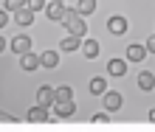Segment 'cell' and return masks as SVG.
Here are the masks:
<instances>
[{
  "instance_id": "6da1fadb",
  "label": "cell",
  "mask_w": 155,
  "mask_h": 132,
  "mask_svg": "<svg viewBox=\"0 0 155 132\" xmlns=\"http://www.w3.org/2000/svg\"><path fill=\"white\" fill-rule=\"evenodd\" d=\"M59 23H65V28L68 34H74V37L79 39H85V34H87V25H85V17H82L76 8H65V14H62V20Z\"/></svg>"
},
{
  "instance_id": "7a4b0ae2",
  "label": "cell",
  "mask_w": 155,
  "mask_h": 132,
  "mask_svg": "<svg viewBox=\"0 0 155 132\" xmlns=\"http://www.w3.org/2000/svg\"><path fill=\"white\" fill-rule=\"evenodd\" d=\"M51 107H54V112H57V118H71V115H74V112H76V104H74V99H65V101H54L51 104Z\"/></svg>"
},
{
  "instance_id": "3957f363",
  "label": "cell",
  "mask_w": 155,
  "mask_h": 132,
  "mask_svg": "<svg viewBox=\"0 0 155 132\" xmlns=\"http://www.w3.org/2000/svg\"><path fill=\"white\" fill-rule=\"evenodd\" d=\"M57 101V90H54V87H48V84H42L40 90H37V104L40 107H48L51 110V104Z\"/></svg>"
},
{
  "instance_id": "277c9868",
  "label": "cell",
  "mask_w": 155,
  "mask_h": 132,
  "mask_svg": "<svg viewBox=\"0 0 155 132\" xmlns=\"http://www.w3.org/2000/svg\"><path fill=\"white\" fill-rule=\"evenodd\" d=\"M102 101H104V110H118L124 104V99H121V93H116V90H104L102 93Z\"/></svg>"
},
{
  "instance_id": "5b68a950",
  "label": "cell",
  "mask_w": 155,
  "mask_h": 132,
  "mask_svg": "<svg viewBox=\"0 0 155 132\" xmlns=\"http://www.w3.org/2000/svg\"><path fill=\"white\" fill-rule=\"evenodd\" d=\"M107 28H110V34H116V37H121V34L130 28V25H127V20L121 14H116V17H110V20H107Z\"/></svg>"
},
{
  "instance_id": "8992f818",
  "label": "cell",
  "mask_w": 155,
  "mask_h": 132,
  "mask_svg": "<svg viewBox=\"0 0 155 132\" xmlns=\"http://www.w3.org/2000/svg\"><path fill=\"white\" fill-rule=\"evenodd\" d=\"M14 23L23 25V28H25V25H31V23H34V11H31L28 6H20V8L14 11Z\"/></svg>"
},
{
  "instance_id": "52a82bcc",
  "label": "cell",
  "mask_w": 155,
  "mask_h": 132,
  "mask_svg": "<svg viewBox=\"0 0 155 132\" xmlns=\"http://www.w3.org/2000/svg\"><path fill=\"white\" fill-rule=\"evenodd\" d=\"M25 118H28L31 124H45V121H51L48 118V107H40V104H37V107H31Z\"/></svg>"
},
{
  "instance_id": "ba28073f",
  "label": "cell",
  "mask_w": 155,
  "mask_h": 132,
  "mask_svg": "<svg viewBox=\"0 0 155 132\" xmlns=\"http://www.w3.org/2000/svg\"><path fill=\"white\" fill-rule=\"evenodd\" d=\"M45 14H48V20L59 23V20H62V14H65V6L57 3V0H51V3H45Z\"/></svg>"
},
{
  "instance_id": "9c48e42d",
  "label": "cell",
  "mask_w": 155,
  "mask_h": 132,
  "mask_svg": "<svg viewBox=\"0 0 155 132\" xmlns=\"http://www.w3.org/2000/svg\"><path fill=\"white\" fill-rule=\"evenodd\" d=\"M12 51H14V54H25V51H31V37H28V34L14 37L12 39Z\"/></svg>"
},
{
  "instance_id": "30bf717a",
  "label": "cell",
  "mask_w": 155,
  "mask_h": 132,
  "mask_svg": "<svg viewBox=\"0 0 155 132\" xmlns=\"http://www.w3.org/2000/svg\"><path fill=\"white\" fill-rule=\"evenodd\" d=\"M20 68H23V70H37V68H40V56L31 54V51L20 54Z\"/></svg>"
},
{
  "instance_id": "8fae6325",
  "label": "cell",
  "mask_w": 155,
  "mask_h": 132,
  "mask_svg": "<svg viewBox=\"0 0 155 132\" xmlns=\"http://www.w3.org/2000/svg\"><path fill=\"white\" fill-rule=\"evenodd\" d=\"M147 54H150V51H147V45H138V42L127 48V59H130V62H141V59L147 56Z\"/></svg>"
},
{
  "instance_id": "7c38bea8",
  "label": "cell",
  "mask_w": 155,
  "mask_h": 132,
  "mask_svg": "<svg viewBox=\"0 0 155 132\" xmlns=\"http://www.w3.org/2000/svg\"><path fill=\"white\" fill-rule=\"evenodd\" d=\"M40 65L42 68H57L59 65V54L57 51H42L40 54Z\"/></svg>"
},
{
  "instance_id": "4fadbf2b",
  "label": "cell",
  "mask_w": 155,
  "mask_h": 132,
  "mask_svg": "<svg viewBox=\"0 0 155 132\" xmlns=\"http://www.w3.org/2000/svg\"><path fill=\"white\" fill-rule=\"evenodd\" d=\"M107 73L110 76H124L127 73V62L124 59H110V62H107Z\"/></svg>"
},
{
  "instance_id": "5bb4252c",
  "label": "cell",
  "mask_w": 155,
  "mask_h": 132,
  "mask_svg": "<svg viewBox=\"0 0 155 132\" xmlns=\"http://www.w3.org/2000/svg\"><path fill=\"white\" fill-rule=\"evenodd\" d=\"M82 54L87 59H96L99 56V42L96 39H82Z\"/></svg>"
},
{
  "instance_id": "9a60e30c",
  "label": "cell",
  "mask_w": 155,
  "mask_h": 132,
  "mask_svg": "<svg viewBox=\"0 0 155 132\" xmlns=\"http://www.w3.org/2000/svg\"><path fill=\"white\" fill-rule=\"evenodd\" d=\"M79 48H82V39L74 37V34H68V37L59 42V51H79Z\"/></svg>"
},
{
  "instance_id": "2e32d148",
  "label": "cell",
  "mask_w": 155,
  "mask_h": 132,
  "mask_svg": "<svg viewBox=\"0 0 155 132\" xmlns=\"http://www.w3.org/2000/svg\"><path fill=\"white\" fill-rule=\"evenodd\" d=\"M138 87H141V90H152V87H155V76L150 73V70H144V73H138Z\"/></svg>"
},
{
  "instance_id": "e0dca14e",
  "label": "cell",
  "mask_w": 155,
  "mask_h": 132,
  "mask_svg": "<svg viewBox=\"0 0 155 132\" xmlns=\"http://www.w3.org/2000/svg\"><path fill=\"white\" fill-rule=\"evenodd\" d=\"M104 90H107V79H102V76L90 79V93H93V96H102Z\"/></svg>"
},
{
  "instance_id": "ac0fdd59",
  "label": "cell",
  "mask_w": 155,
  "mask_h": 132,
  "mask_svg": "<svg viewBox=\"0 0 155 132\" xmlns=\"http://www.w3.org/2000/svg\"><path fill=\"white\" fill-rule=\"evenodd\" d=\"M76 11L82 17H85V14H93L96 11V0H79V3H76Z\"/></svg>"
},
{
  "instance_id": "d6986e66",
  "label": "cell",
  "mask_w": 155,
  "mask_h": 132,
  "mask_svg": "<svg viewBox=\"0 0 155 132\" xmlns=\"http://www.w3.org/2000/svg\"><path fill=\"white\" fill-rule=\"evenodd\" d=\"M57 99H59V101H65V99H74V90L62 84V87H57Z\"/></svg>"
},
{
  "instance_id": "ffe728a7",
  "label": "cell",
  "mask_w": 155,
  "mask_h": 132,
  "mask_svg": "<svg viewBox=\"0 0 155 132\" xmlns=\"http://www.w3.org/2000/svg\"><path fill=\"white\" fill-rule=\"evenodd\" d=\"M6 11H17V8H20V6H25V0H6Z\"/></svg>"
},
{
  "instance_id": "44dd1931",
  "label": "cell",
  "mask_w": 155,
  "mask_h": 132,
  "mask_svg": "<svg viewBox=\"0 0 155 132\" xmlns=\"http://www.w3.org/2000/svg\"><path fill=\"white\" fill-rule=\"evenodd\" d=\"M25 6H28V8H31V11H34V14H37V11H40V8H45V0H25Z\"/></svg>"
},
{
  "instance_id": "7402d4cb",
  "label": "cell",
  "mask_w": 155,
  "mask_h": 132,
  "mask_svg": "<svg viewBox=\"0 0 155 132\" xmlns=\"http://www.w3.org/2000/svg\"><path fill=\"white\" fill-rule=\"evenodd\" d=\"M107 121H110V118H107L104 112H96V115H93V124H96V127H104Z\"/></svg>"
},
{
  "instance_id": "603a6c76",
  "label": "cell",
  "mask_w": 155,
  "mask_h": 132,
  "mask_svg": "<svg viewBox=\"0 0 155 132\" xmlns=\"http://www.w3.org/2000/svg\"><path fill=\"white\" fill-rule=\"evenodd\" d=\"M6 25H8V11L0 8V28H6Z\"/></svg>"
},
{
  "instance_id": "cb8c5ba5",
  "label": "cell",
  "mask_w": 155,
  "mask_h": 132,
  "mask_svg": "<svg viewBox=\"0 0 155 132\" xmlns=\"http://www.w3.org/2000/svg\"><path fill=\"white\" fill-rule=\"evenodd\" d=\"M147 51H152V54H155V34H152L150 39H147Z\"/></svg>"
},
{
  "instance_id": "d4e9b609",
  "label": "cell",
  "mask_w": 155,
  "mask_h": 132,
  "mask_svg": "<svg viewBox=\"0 0 155 132\" xmlns=\"http://www.w3.org/2000/svg\"><path fill=\"white\" fill-rule=\"evenodd\" d=\"M3 51H6V39L0 37V54H3Z\"/></svg>"
},
{
  "instance_id": "484cf974",
  "label": "cell",
  "mask_w": 155,
  "mask_h": 132,
  "mask_svg": "<svg viewBox=\"0 0 155 132\" xmlns=\"http://www.w3.org/2000/svg\"><path fill=\"white\" fill-rule=\"evenodd\" d=\"M150 121H152V124H155V110H150Z\"/></svg>"
},
{
  "instance_id": "4316f807",
  "label": "cell",
  "mask_w": 155,
  "mask_h": 132,
  "mask_svg": "<svg viewBox=\"0 0 155 132\" xmlns=\"http://www.w3.org/2000/svg\"><path fill=\"white\" fill-rule=\"evenodd\" d=\"M57 3H65V0H57Z\"/></svg>"
}]
</instances>
